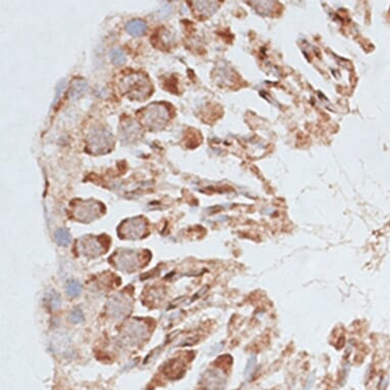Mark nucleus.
Wrapping results in <instances>:
<instances>
[{
    "label": "nucleus",
    "mask_w": 390,
    "mask_h": 390,
    "mask_svg": "<svg viewBox=\"0 0 390 390\" xmlns=\"http://www.w3.org/2000/svg\"><path fill=\"white\" fill-rule=\"evenodd\" d=\"M120 91L134 100H145L152 93V86L144 75L131 73L123 76L120 79Z\"/></svg>",
    "instance_id": "nucleus-1"
},
{
    "label": "nucleus",
    "mask_w": 390,
    "mask_h": 390,
    "mask_svg": "<svg viewBox=\"0 0 390 390\" xmlns=\"http://www.w3.org/2000/svg\"><path fill=\"white\" fill-rule=\"evenodd\" d=\"M170 112L163 104H150L143 111L141 119L143 124L150 130H161L167 124Z\"/></svg>",
    "instance_id": "nucleus-2"
},
{
    "label": "nucleus",
    "mask_w": 390,
    "mask_h": 390,
    "mask_svg": "<svg viewBox=\"0 0 390 390\" xmlns=\"http://www.w3.org/2000/svg\"><path fill=\"white\" fill-rule=\"evenodd\" d=\"M114 136L105 129H93L87 137V150L92 154H104L114 147Z\"/></svg>",
    "instance_id": "nucleus-3"
},
{
    "label": "nucleus",
    "mask_w": 390,
    "mask_h": 390,
    "mask_svg": "<svg viewBox=\"0 0 390 390\" xmlns=\"http://www.w3.org/2000/svg\"><path fill=\"white\" fill-rule=\"evenodd\" d=\"M104 209L97 201H79L74 203L73 212L77 220L90 222L101 216Z\"/></svg>",
    "instance_id": "nucleus-4"
},
{
    "label": "nucleus",
    "mask_w": 390,
    "mask_h": 390,
    "mask_svg": "<svg viewBox=\"0 0 390 390\" xmlns=\"http://www.w3.org/2000/svg\"><path fill=\"white\" fill-rule=\"evenodd\" d=\"M121 227V232L124 236L136 239L142 236L146 228V223L141 218H134L125 221Z\"/></svg>",
    "instance_id": "nucleus-5"
},
{
    "label": "nucleus",
    "mask_w": 390,
    "mask_h": 390,
    "mask_svg": "<svg viewBox=\"0 0 390 390\" xmlns=\"http://www.w3.org/2000/svg\"><path fill=\"white\" fill-rule=\"evenodd\" d=\"M79 245H81V250L84 251L87 256L97 257L103 251L102 245L94 237L83 238L81 241H79Z\"/></svg>",
    "instance_id": "nucleus-6"
},
{
    "label": "nucleus",
    "mask_w": 390,
    "mask_h": 390,
    "mask_svg": "<svg viewBox=\"0 0 390 390\" xmlns=\"http://www.w3.org/2000/svg\"><path fill=\"white\" fill-rule=\"evenodd\" d=\"M115 261L120 269H135L134 267L137 266V255H135L134 252H123L119 258L115 259Z\"/></svg>",
    "instance_id": "nucleus-7"
},
{
    "label": "nucleus",
    "mask_w": 390,
    "mask_h": 390,
    "mask_svg": "<svg viewBox=\"0 0 390 390\" xmlns=\"http://www.w3.org/2000/svg\"><path fill=\"white\" fill-rule=\"evenodd\" d=\"M126 30L130 35L139 37L142 36L146 32V30H147V26L141 19H134V21H131L127 24Z\"/></svg>",
    "instance_id": "nucleus-8"
},
{
    "label": "nucleus",
    "mask_w": 390,
    "mask_h": 390,
    "mask_svg": "<svg viewBox=\"0 0 390 390\" xmlns=\"http://www.w3.org/2000/svg\"><path fill=\"white\" fill-rule=\"evenodd\" d=\"M88 88V86L84 81H76L69 91V97L71 100H76L81 97L85 91Z\"/></svg>",
    "instance_id": "nucleus-9"
},
{
    "label": "nucleus",
    "mask_w": 390,
    "mask_h": 390,
    "mask_svg": "<svg viewBox=\"0 0 390 390\" xmlns=\"http://www.w3.org/2000/svg\"><path fill=\"white\" fill-rule=\"evenodd\" d=\"M45 304L46 307L49 308L51 310H56L60 309L62 305V300L60 295H58L55 291L51 290L49 292H47L45 295Z\"/></svg>",
    "instance_id": "nucleus-10"
},
{
    "label": "nucleus",
    "mask_w": 390,
    "mask_h": 390,
    "mask_svg": "<svg viewBox=\"0 0 390 390\" xmlns=\"http://www.w3.org/2000/svg\"><path fill=\"white\" fill-rule=\"evenodd\" d=\"M54 238L57 244L61 246H67L72 241L71 234L66 229H58L54 234Z\"/></svg>",
    "instance_id": "nucleus-11"
},
{
    "label": "nucleus",
    "mask_w": 390,
    "mask_h": 390,
    "mask_svg": "<svg viewBox=\"0 0 390 390\" xmlns=\"http://www.w3.org/2000/svg\"><path fill=\"white\" fill-rule=\"evenodd\" d=\"M65 291H66V294L70 297H77L81 294L82 285L78 281L72 280L66 284Z\"/></svg>",
    "instance_id": "nucleus-12"
},
{
    "label": "nucleus",
    "mask_w": 390,
    "mask_h": 390,
    "mask_svg": "<svg viewBox=\"0 0 390 390\" xmlns=\"http://www.w3.org/2000/svg\"><path fill=\"white\" fill-rule=\"evenodd\" d=\"M112 62L115 65H122L126 63V54L120 48H114L112 53Z\"/></svg>",
    "instance_id": "nucleus-13"
},
{
    "label": "nucleus",
    "mask_w": 390,
    "mask_h": 390,
    "mask_svg": "<svg viewBox=\"0 0 390 390\" xmlns=\"http://www.w3.org/2000/svg\"><path fill=\"white\" fill-rule=\"evenodd\" d=\"M70 321L74 324H80L84 321V314L80 309H73L72 313L70 314Z\"/></svg>",
    "instance_id": "nucleus-14"
},
{
    "label": "nucleus",
    "mask_w": 390,
    "mask_h": 390,
    "mask_svg": "<svg viewBox=\"0 0 390 390\" xmlns=\"http://www.w3.org/2000/svg\"><path fill=\"white\" fill-rule=\"evenodd\" d=\"M256 363H257V358L255 357H251L248 359L247 365H246L245 370H244V376L245 377H247V376H249L251 374L253 368H255V366H256Z\"/></svg>",
    "instance_id": "nucleus-15"
}]
</instances>
